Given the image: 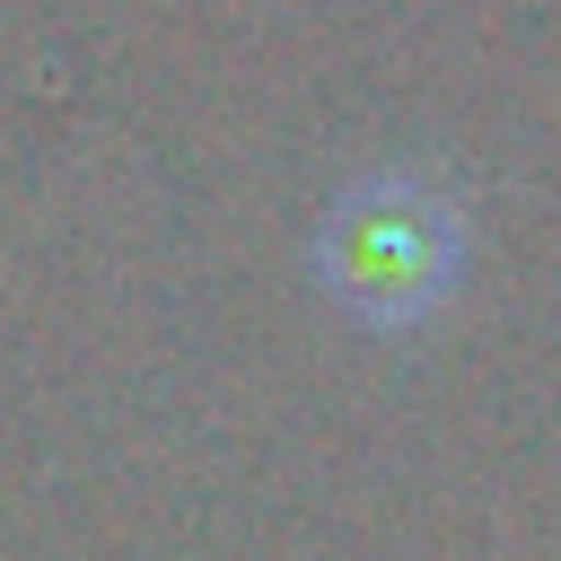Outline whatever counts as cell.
<instances>
[{
    "mask_svg": "<svg viewBox=\"0 0 561 561\" xmlns=\"http://www.w3.org/2000/svg\"><path fill=\"white\" fill-rule=\"evenodd\" d=\"M324 272L342 298L359 307H403L421 298V280L438 272V210L403 184H368L333 210L324 228Z\"/></svg>",
    "mask_w": 561,
    "mask_h": 561,
    "instance_id": "obj_1",
    "label": "cell"
}]
</instances>
